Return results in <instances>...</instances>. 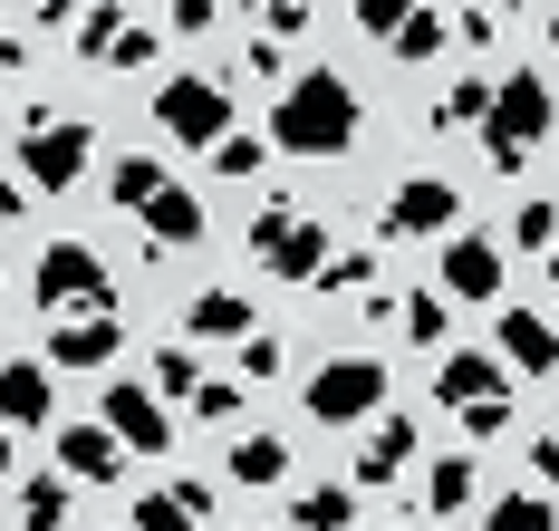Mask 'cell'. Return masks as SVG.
<instances>
[{"label": "cell", "mask_w": 559, "mask_h": 531, "mask_svg": "<svg viewBox=\"0 0 559 531\" xmlns=\"http://www.w3.org/2000/svg\"><path fill=\"white\" fill-rule=\"evenodd\" d=\"M271 145L280 155H347L357 145V87L337 68H299L271 107Z\"/></svg>", "instance_id": "1"}, {"label": "cell", "mask_w": 559, "mask_h": 531, "mask_svg": "<svg viewBox=\"0 0 559 531\" xmlns=\"http://www.w3.org/2000/svg\"><path fill=\"white\" fill-rule=\"evenodd\" d=\"M29 291H39V309H49V329H58V319H97V309H116V271H107L97 241H49L39 271H29Z\"/></svg>", "instance_id": "2"}, {"label": "cell", "mask_w": 559, "mask_h": 531, "mask_svg": "<svg viewBox=\"0 0 559 531\" xmlns=\"http://www.w3.org/2000/svg\"><path fill=\"white\" fill-rule=\"evenodd\" d=\"M559 126V97H550V78L540 68H511L502 87H492V117H483V135H492V165H531V145Z\"/></svg>", "instance_id": "3"}, {"label": "cell", "mask_w": 559, "mask_h": 531, "mask_svg": "<svg viewBox=\"0 0 559 531\" xmlns=\"http://www.w3.org/2000/svg\"><path fill=\"white\" fill-rule=\"evenodd\" d=\"M87 165H97V135L78 117H49L39 107V117L20 126V184L29 193H68V184H87Z\"/></svg>", "instance_id": "4"}, {"label": "cell", "mask_w": 559, "mask_h": 531, "mask_svg": "<svg viewBox=\"0 0 559 531\" xmlns=\"http://www.w3.org/2000/svg\"><path fill=\"white\" fill-rule=\"evenodd\" d=\"M377 406H386V367L377 357H329L299 387V415L309 425H357V415H377Z\"/></svg>", "instance_id": "5"}, {"label": "cell", "mask_w": 559, "mask_h": 531, "mask_svg": "<svg viewBox=\"0 0 559 531\" xmlns=\"http://www.w3.org/2000/svg\"><path fill=\"white\" fill-rule=\"evenodd\" d=\"M251 251H261V271H271V281H319V271H329V233H319L289 193L251 223Z\"/></svg>", "instance_id": "6"}, {"label": "cell", "mask_w": 559, "mask_h": 531, "mask_svg": "<svg viewBox=\"0 0 559 531\" xmlns=\"http://www.w3.org/2000/svg\"><path fill=\"white\" fill-rule=\"evenodd\" d=\"M155 126H165L174 145H203V155H213L231 135V87L223 78H165V87H155Z\"/></svg>", "instance_id": "7"}, {"label": "cell", "mask_w": 559, "mask_h": 531, "mask_svg": "<svg viewBox=\"0 0 559 531\" xmlns=\"http://www.w3.org/2000/svg\"><path fill=\"white\" fill-rule=\"evenodd\" d=\"M453 213H463V184L405 175V184L386 193V213H377V233H386V241H425V233H453Z\"/></svg>", "instance_id": "8"}, {"label": "cell", "mask_w": 559, "mask_h": 531, "mask_svg": "<svg viewBox=\"0 0 559 531\" xmlns=\"http://www.w3.org/2000/svg\"><path fill=\"white\" fill-rule=\"evenodd\" d=\"M502 241H483V233H453L444 241V261H435V299H483V309H492V299H502Z\"/></svg>", "instance_id": "9"}, {"label": "cell", "mask_w": 559, "mask_h": 531, "mask_svg": "<svg viewBox=\"0 0 559 531\" xmlns=\"http://www.w3.org/2000/svg\"><path fill=\"white\" fill-rule=\"evenodd\" d=\"M97 425H107L126 455H165V445H174V415L155 406V397H145L135 377H116L107 397H97Z\"/></svg>", "instance_id": "10"}, {"label": "cell", "mask_w": 559, "mask_h": 531, "mask_svg": "<svg viewBox=\"0 0 559 531\" xmlns=\"http://www.w3.org/2000/svg\"><path fill=\"white\" fill-rule=\"evenodd\" d=\"M116 349H126V319L97 309V319H58L39 367H49V377H58V367H68V377H87V367H116Z\"/></svg>", "instance_id": "11"}, {"label": "cell", "mask_w": 559, "mask_h": 531, "mask_svg": "<svg viewBox=\"0 0 559 531\" xmlns=\"http://www.w3.org/2000/svg\"><path fill=\"white\" fill-rule=\"evenodd\" d=\"M58 473H68V483H116V473H126V445H116L97 415H68V425H58Z\"/></svg>", "instance_id": "12"}, {"label": "cell", "mask_w": 559, "mask_h": 531, "mask_svg": "<svg viewBox=\"0 0 559 531\" xmlns=\"http://www.w3.org/2000/svg\"><path fill=\"white\" fill-rule=\"evenodd\" d=\"M405 464H415V415H377V435H367L357 464H347V493H386Z\"/></svg>", "instance_id": "13"}, {"label": "cell", "mask_w": 559, "mask_h": 531, "mask_svg": "<svg viewBox=\"0 0 559 531\" xmlns=\"http://www.w3.org/2000/svg\"><path fill=\"white\" fill-rule=\"evenodd\" d=\"M492 339H502V367H521V377H559V329L540 319V309H502L492 319Z\"/></svg>", "instance_id": "14"}, {"label": "cell", "mask_w": 559, "mask_h": 531, "mask_svg": "<svg viewBox=\"0 0 559 531\" xmlns=\"http://www.w3.org/2000/svg\"><path fill=\"white\" fill-rule=\"evenodd\" d=\"M58 415V377L39 357H10L0 367V435H20V425H49Z\"/></svg>", "instance_id": "15"}, {"label": "cell", "mask_w": 559, "mask_h": 531, "mask_svg": "<svg viewBox=\"0 0 559 531\" xmlns=\"http://www.w3.org/2000/svg\"><path fill=\"white\" fill-rule=\"evenodd\" d=\"M492 397H502V357L492 349H453L444 367H435V406H492Z\"/></svg>", "instance_id": "16"}, {"label": "cell", "mask_w": 559, "mask_h": 531, "mask_svg": "<svg viewBox=\"0 0 559 531\" xmlns=\"http://www.w3.org/2000/svg\"><path fill=\"white\" fill-rule=\"evenodd\" d=\"M126 223H145L155 241H174V251H183V241H203V203H193V184H174V175H165L145 203H135V213H126Z\"/></svg>", "instance_id": "17"}, {"label": "cell", "mask_w": 559, "mask_h": 531, "mask_svg": "<svg viewBox=\"0 0 559 531\" xmlns=\"http://www.w3.org/2000/svg\"><path fill=\"white\" fill-rule=\"evenodd\" d=\"M261 329V309L241 291H193L183 299V339H251Z\"/></svg>", "instance_id": "18"}, {"label": "cell", "mask_w": 559, "mask_h": 531, "mask_svg": "<svg viewBox=\"0 0 559 531\" xmlns=\"http://www.w3.org/2000/svg\"><path fill=\"white\" fill-rule=\"evenodd\" d=\"M473 493H483V464H473V455H435V464H425V512H473Z\"/></svg>", "instance_id": "19"}, {"label": "cell", "mask_w": 559, "mask_h": 531, "mask_svg": "<svg viewBox=\"0 0 559 531\" xmlns=\"http://www.w3.org/2000/svg\"><path fill=\"white\" fill-rule=\"evenodd\" d=\"M289 531H357V493H347V483H309V493H289Z\"/></svg>", "instance_id": "20"}, {"label": "cell", "mask_w": 559, "mask_h": 531, "mask_svg": "<svg viewBox=\"0 0 559 531\" xmlns=\"http://www.w3.org/2000/svg\"><path fill=\"white\" fill-rule=\"evenodd\" d=\"M386 49H395L405 68H425V59H444V49H453V20H444V10H405Z\"/></svg>", "instance_id": "21"}, {"label": "cell", "mask_w": 559, "mask_h": 531, "mask_svg": "<svg viewBox=\"0 0 559 531\" xmlns=\"http://www.w3.org/2000/svg\"><path fill=\"white\" fill-rule=\"evenodd\" d=\"M20 531H68V473L20 483Z\"/></svg>", "instance_id": "22"}, {"label": "cell", "mask_w": 559, "mask_h": 531, "mask_svg": "<svg viewBox=\"0 0 559 531\" xmlns=\"http://www.w3.org/2000/svg\"><path fill=\"white\" fill-rule=\"evenodd\" d=\"M309 291H329V299H367V291H377V251H329V271H319Z\"/></svg>", "instance_id": "23"}, {"label": "cell", "mask_w": 559, "mask_h": 531, "mask_svg": "<svg viewBox=\"0 0 559 531\" xmlns=\"http://www.w3.org/2000/svg\"><path fill=\"white\" fill-rule=\"evenodd\" d=\"M280 473H289V445L280 435H241L231 445V483H280Z\"/></svg>", "instance_id": "24"}, {"label": "cell", "mask_w": 559, "mask_h": 531, "mask_svg": "<svg viewBox=\"0 0 559 531\" xmlns=\"http://www.w3.org/2000/svg\"><path fill=\"white\" fill-rule=\"evenodd\" d=\"M483 531H559V512H550V493H502L483 512Z\"/></svg>", "instance_id": "25"}, {"label": "cell", "mask_w": 559, "mask_h": 531, "mask_svg": "<svg viewBox=\"0 0 559 531\" xmlns=\"http://www.w3.org/2000/svg\"><path fill=\"white\" fill-rule=\"evenodd\" d=\"M395 329H405L415 349H444L453 319H444V299H435V291H415V299H395Z\"/></svg>", "instance_id": "26"}, {"label": "cell", "mask_w": 559, "mask_h": 531, "mask_svg": "<svg viewBox=\"0 0 559 531\" xmlns=\"http://www.w3.org/2000/svg\"><path fill=\"white\" fill-rule=\"evenodd\" d=\"M116 30H126V10H78V20H68V49H78V59H107Z\"/></svg>", "instance_id": "27"}, {"label": "cell", "mask_w": 559, "mask_h": 531, "mask_svg": "<svg viewBox=\"0 0 559 531\" xmlns=\"http://www.w3.org/2000/svg\"><path fill=\"white\" fill-rule=\"evenodd\" d=\"M155 49H165V30H155V20H135V10H126V30H116V49H107V68H155Z\"/></svg>", "instance_id": "28"}, {"label": "cell", "mask_w": 559, "mask_h": 531, "mask_svg": "<svg viewBox=\"0 0 559 531\" xmlns=\"http://www.w3.org/2000/svg\"><path fill=\"white\" fill-rule=\"evenodd\" d=\"M483 117H492V87H483V78H453V97L435 107V126L453 135V126H483Z\"/></svg>", "instance_id": "29"}, {"label": "cell", "mask_w": 559, "mask_h": 531, "mask_svg": "<svg viewBox=\"0 0 559 531\" xmlns=\"http://www.w3.org/2000/svg\"><path fill=\"white\" fill-rule=\"evenodd\" d=\"M193 387H203V367H193V349H155V387H145V397L165 406V397H193Z\"/></svg>", "instance_id": "30"}, {"label": "cell", "mask_w": 559, "mask_h": 531, "mask_svg": "<svg viewBox=\"0 0 559 531\" xmlns=\"http://www.w3.org/2000/svg\"><path fill=\"white\" fill-rule=\"evenodd\" d=\"M183 406L203 415V425H231V415L251 406V397H241V387H231V377H203V387H193V397H183Z\"/></svg>", "instance_id": "31"}, {"label": "cell", "mask_w": 559, "mask_h": 531, "mask_svg": "<svg viewBox=\"0 0 559 531\" xmlns=\"http://www.w3.org/2000/svg\"><path fill=\"white\" fill-rule=\"evenodd\" d=\"M126 531H203V522H193L174 493H135V522H126Z\"/></svg>", "instance_id": "32"}, {"label": "cell", "mask_w": 559, "mask_h": 531, "mask_svg": "<svg viewBox=\"0 0 559 531\" xmlns=\"http://www.w3.org/2000/svg\"><path fill=\"white\" fill-rule=\"evenodd\" d=\"M511 241H521V251H550L559 241V203H521V213H511Z\"/></svg>", "instance_id": "33"}, {"label": "cell", "mask_w": 559, "mask_h": 531, "mask_svg": "<svg viewBox=\"0 0 559 531\" xmlns=\"http://www.w3.org/2000/svg\"><path fill=\"white\" fill-rule=\"evenodd\" d=\"M213 175L251 184V175H261V135H223V145H213Z\"/></svg>", "instance_id": "34"}, {"label": "cell", "mask_w": 559, "mask_h": 531, "mask_svg": "<svg viewBox=\"0 0 559 531\" xmlns=\"http://www.w3.org/2000/svg\"><path fill=\"white\" fill-rule=\"evenodd\" d=\"M444 20H453L463 49H492V39H502V10H444Z\"/></svg>", "instance_id": "35"}, {"label": "cell", "mask_w": 559, "mask_h": 531, "mask_svg": "<svg viewBox=\"0 0 559 531\" xmlns=\"http://www.w3.org/2000/svg\"><path fill=\"white\" fill-rule=\"evenodd\" d=\"M241 377H280V339H271V329L241 339Z\"/></svg>", "instance_id": "36"}, {"label": "cell", "mask_w": 559, "mask_h": 531, "mask_svg": "<svg viewBox=\"0 0 559 531\" xmlns=\"http://www.w3.org/2000/svg\"><path fill=\"white\" fill-rule=\"evenodd\" d=\"M463 435H473V445H492V435H511V397H492V406H473V415H463Z\"/></svg>", "instance_id": "37"}, {"label": "cell", "mask_w": 559, "mask_h": 531, "mask_svg": "<svg viewBox=\"0 0 559 531\" xmlns=\"http://www.w3.org/2000/svg\"><path fill=\"white\" fill-rule=\"evenodd\" d=\"M347 20H357V30H367V39H395V20H405V10H395V0H357V10H347Z\"/></svg>", "instance_id": "38"}, {"label": "cell", "mask_w": 559, "mask_h": 531, "mask_svg": "<svg viewBox=\"0 0 559 531\" xmlns=\"http://www.w3.org/2000/svg\"><path fill=\"white\" fill-rule=\"evenodd\" d=\"M174 503H183V512H193V522H203V512H213V503H223V493H213V483H203V473H183V483H165Z\"/></svg>", "instance_id": "39"}, {"label": "cell", "mask_w": 559, "mask_h": 531, "mask_svg": "<svg viewBox=\"0 0 559 531\" xmlns=\"http://www.w3.org/2000/svg\"><path fill=\"white\" fill-rule=\"evenodd\" d=\"M165 20H174V30H223V10H213V0H174Z\"/></svg>", "instance_id": "40"}, {"label": "cell", "mask_w": 559, "mask_h": 531, "mask_svg": "<svg viewBox=\"0 0 559 531\" xmlns=\"http://www.w3.org/2000/svg\"><path fill=\"white\" fill-rule=\"evenodd\" d=\"M531 473H540V483H559V435H540V445H531Z\"/></svg>", "instance_id": "41"}, {"label": "cell", "mask_w": 559, "mask_h": 531, "mask_svg": "<svg viewBox=\"0 0 559 531\" xmlns=\"http://www.w3.org/2000/svg\"><path fill=\"white\" fill-rule=\"evenodd\" d=\"M20 203H29V193H20V184H0V223H20Z\"/></svg>", "instance_id": "42"}, {"label": "cell", "mask_w": 559, "mask_h": 531, "mask_svg": "<svg viewBox=\"0 0 559 531\" xmlns=\"http://www.w3.org/2000/svg\"><path fill=\"white\" fill-rule=\"evenodd\" d=\"M0 493H10V435H0Z\"/></svg>", "instance_id": "43"}, {"label": "cell", "mask_w": 559, "mask_h": 531, "mask_svg": "<svg viewBox=\"0 0 559 531\" xmlns=\"http://www.w3.org/2000/svg\"><path fill=\"white\" fill-rule=\"evenodd\" d=\"M540 261H550V281H559V241H550V251H540Z\"/></svg>", "instance_id": "44"}, {"label": "cell", "mask_w": 559, "mask_h": 531, "mask_svg": "<svg viewBox=\"0 0 559 531\" xmlns=\"http://www.w3.org/2000/svg\"><path fill=\"white\" fill-rule=\"evenodd\" d=\"M540 30H550V49H559V10H550V20H540Z\"/></svg>", "instance_id": "45"}]
</instances>
